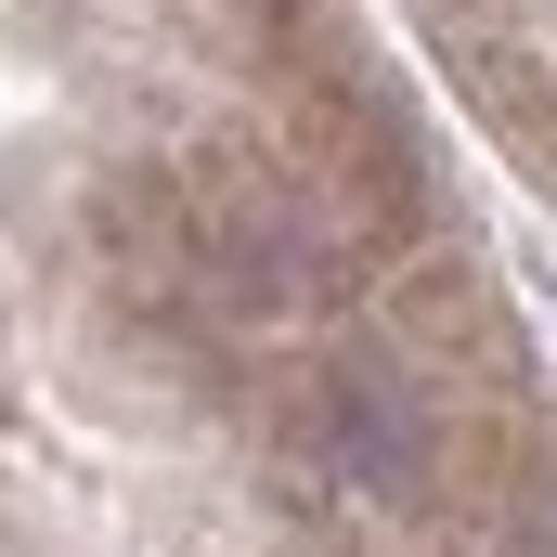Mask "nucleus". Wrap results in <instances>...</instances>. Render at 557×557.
Masks as SVG:
<instances>
[{"mask_svg":"<svg viewBox=\"0 0 557 557\" xmlns=\"http://www.w3.org/2000/svg\"><path fill=\"white\" fill-rule=\"evenodd\" d=\"M441 467V428L403 376H337L324 416H311V480L324 493H428Z\"/></svg>","mask_w":557,"mask_h":557,"instance_id":"f257e3e1","label":"nucleus"}]
</instances>
